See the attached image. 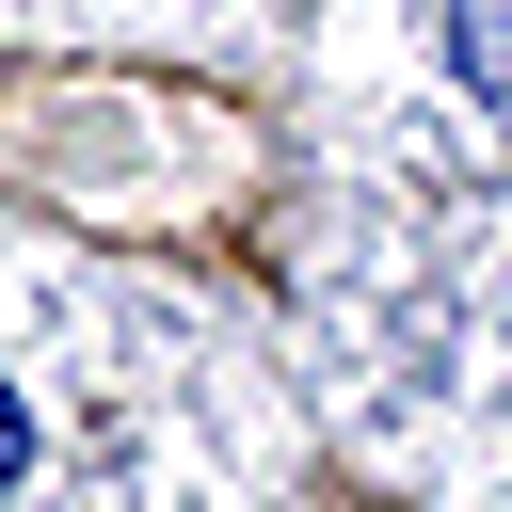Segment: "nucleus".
I'll return each mask as SVG.
<instances>
[{"mask_svg":"<svg viewBox=\"0 0 512 512\" xmlns=\"http://www.w3.org/2000/svg\"><path fill=\"white\" fill-rule=\"evenodd\" d=\"M448 64L480 112H512V0H448Z\"/></svg>","mask_w":512,"mask_h":512,"instance_id":"1","label":"nucleus"},{"mask_svg":"<svg viewBox=\"0 0 512 512\" xmlns=\"http://www.w3.org/2000/svg\"><path fill=\"white\" fill-rule=\"evenodd\" d=\"M16 480H32V400L0 384V496H16Z\"/></svg>","mask_w":512,"mask_h":512,"instance_id":"2","label":"nucleus"}]
</instances>
